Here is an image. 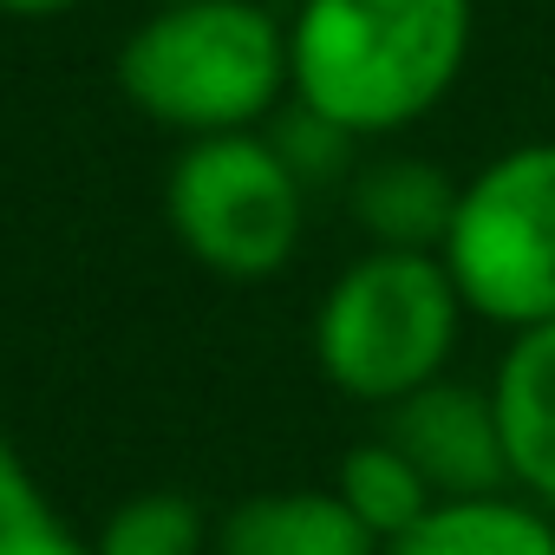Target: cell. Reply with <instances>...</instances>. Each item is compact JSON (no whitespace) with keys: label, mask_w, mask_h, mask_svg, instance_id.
I'll use <instances>...</instances> for the list:
<instances>
[{"label":"cell","mask_w":555,"mask_h":555,"mask_svg":"<svg viewBox=\"0 0 555 555\" xmlns=\"http://www.w3.org/2000/svg\"><path fill=\"white\" fill-rule=\"evenodd\" d=\"M470 0H301L288 86L353 138L425 118L464 73Z\"/></svg>","instance_id":"obj_1"},{"label":"cell","mask_w":555,"mask_h":555,"mask_svg":"<svg viewBox=\"0 0 555 555\" xmlns=\"http://www.w3.org/2000/svg\"><path fill=\"white\" fill-rule=\"evenodd\" d=\"M118 86L157 125L248 131L288 86V34L255 0H177L125 40Z\"/></svg>","instance_id":"obj_2"},{"label":"cell","mask_w":555,"mask_h":555,"mask_svg":"<svg viewBox=\"0 0 555 555\" xmlns=\"http://www.w3.org/2000/svg\"><path fill=\"white\" fill-rule=\"evenodd\" d=\"M457 308L464 295L444 261L412 248H373L321 301L314 353L340 392L392 405L438 379L457 340Z\"/></svg>","instance_id":"obj_3"},{"label":"cell","mask_w":555,"mask_h":555,"mask_svg":"<svg viewBox=\"0 0 555 555\" xmlns=\"http://www.w3.org/2000/svg\"><path fill=\"white\" fill-rule=\"evenodd\" d=\"M444 268L483 321H555V144H522L464 183Z\"/></svg>","instance_id":"obj_4"},{"label":"cell","mask_w":555,"mask_h":555,"mask_svg":"<svg viewBox=\"0 0 555 555\" xmlns=\"http://www.w3.org/2000/svg\"><path fill=\"white\" fill-rule=\"evenodd\" d=\"M170 229L216 274H274L301 242V177L268 138H196L170 170Z\"/></svg>","instance_id":"obj_5"},{"label":"cell","mask_w":555,"mask_h":555,"mask_svg":"<svg viewBox=\"0 0 555 555\" xmlns=\"http://www.w3.org/2000/svg\"><path fill=\"white\" fill-rule=\"evenodd\" d=\"M386 444L418 464V477L431 483L438 503H451V496H503V483H516L496 399L470 392V386L431 379V386L392 399Z\"/></svg>","instance_id":"obj_6"},{"label":"cell","mask_w":555,"mask_h":555,"mask_svg":"<svg viewBox=\"0 0 555 555\" xmlns=\"http://www.w3.org/2000/svg\"><path fill=\"white\" fill-rule=\"evenodd\" d=\"M216 555H386V548L347 509L340 490H261L222 516Z\"/></svg>","instance_id":"obj_7"},{"label":"cell","mask_w":555,"mask_h":555,"mask_svg":"<svg viewBox=\"0 0 555 555\" xmlns=\"http://www.w3.org/2000/svg\"><path fill=\"white\" fill-rule=\"evenodd\" d=\"M496 418L509 444V477L555 509V321L522 327L496 366Z\"/></svg>","instance_id":"obj_8"},{"label":"cell","mask_w":555,"mask_h":555,"mask_svg":"<svg viewBox=\"0 0 555 555\" xmlns=\"http://www.w3.org/2000/svg\"><path fill=\"white\" fill-rule=\"evenodd\" d=\"M457 183L438 170V164H418V157H386L373 170H360L353 183V216L360 229L379 242V248H412L425 255L431 242L444 248L451 222H457Z\"/></svg>","instance_id":"obj_9"},{"label":"cell","mask_w":555,"mask_h":555,"mask_svg":"<svg viewBox=\"0 0 555 555\" xmlns=\"http://www.w3.org/2000/svg\"><path fill=\"white\" fill-rule=\"evenodd\" d=\"M386 555H555V529L509 496H451L386 542Z\"/></svg>","instance_id":"obj_10"},{"label":"cell","mask_w":555,"mask_h":555,"mask_svg":"<svg viewBox=\"0 0 555 555\" xmlns=\"http://www.w3.org/2000/svg\"><path fill=\"white\" fill-rule=\"evenodd\" d=\"M340 496H347V509H353L379 542H399V535L438 503L431 483L418 477V464H412L405 451H392L386 438L347 451V464H340Z\"/></svg>","instance_id":"obj_11"},{"label":"cell","mask_w":555,"mask_h":555,"mask_svg":"<svg viewBox=\"0 0 555 555\" xmlns=\"http://www.w3.org/2000/svg\"><path fill=\"white\" fill-rule=\"evenodd\" d=\"M203 548V516L177 490H151L112 509L99 555H196Z\"/></svg>","instance_id":"obj_12"},{"label":"cell","mask_w":555,"mask_h":555,"mask_svg":"<svg viewBox=\"0 0 555 555\" xmlns=\"http://www.w3.org/2000/svg\"><path fill=\"white\" fill-rule=\"evenodd\" d=\"M274 151H282V164L301 177V190L308 183H327V177H340L347 170V151H353V131L347 125H334V118H321L314 105H295L282 125H274V138H268Z\"/></svg>","instance_id":"obj_13"},{"label":"cell","mask_w":555,"mask_h":555,"mask_svg":"<svg viewBox=\"0 0 555 555\" xmlns=\"http://www.w3.org/2000/svg\"><path fill=\"white\" fill-rule=\"evenodd\" d=\"M47 522H60L53 509H47V496H40V483L27 477V464H21V451L0 438V555H14L27 535H40Z\"/></svg>","instance_id":"obj_14"},{"label":"cell","mask_w":555,"mask_h":555,"mask_svg":"<svg viewBox=\"0 0 555 555\" xmlns=\"http://www.w3.org/2000/svg\"><path fill=\"white\" fill-rule=\"evenodd\" d=\"M14 555H99V542H79L66 522H47V529H40V535H27Z\"/></svg>","instance_id":"obj_15"},{"label":"cell","mask_w":555,"mask_h":555,"mask_svg":"<svg viewBox=\"0 0 555 555\" xmlns=\"http://www.w3.org/2000/svg\"><path fill=\"white\" fill-rule=\"evenodd\" d=\"M79 0H0V14H27V21H47V14H66Z\"/></svg>","instance_id":"obj_16"},{"label":"cell","mask_w":555,"mask_h":555,"mask_svg":"<svg viewBox=\"0 0 555 555\" xmlns=\"http://www.w3.org/2000/svg\"><path fill=\"white\" fill-rule=\"evenodd\" d=\"M157 8H177V0H157Z\"/></svg>","instance_id":"obj_17"}]
</instances>
